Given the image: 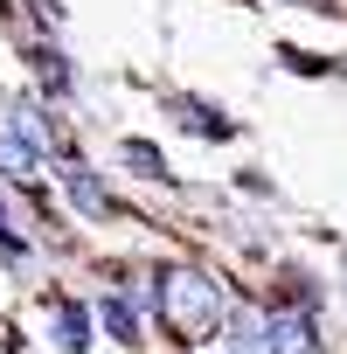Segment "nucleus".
Masks as SVG:
<instances>
[{"instance_id":"9d476101","label":"nucleus","mask_w":347,"mask_h":354,"mask_svg":"<svg viewBox=\"0 0 347 354\" xmlns=\"http://www.w3.org/2000/svg\"><path fill=\"white\" fill-rule=\"evenodd\" d=\"M319 8H326V0H319Z\"/></svg>"},{"instance_id":"20e7f679","label":"nucleus","mask_w":347,"mask_h":354,"mask_svg":"<svg viewBox=\"0 0 347 354\" xmlns=\"http://www.w3.org/2000/svg\"><path fill=\"white\" fill-rule=\"evenodd\" d=\"M56 347H70V354H84V347H91V313H84V306H70V299L56 306Z\"/></svg>"},{"instance_id":"6e6552de","label":"nucleus","mask_w":347,"mask_h":354,"mask_svg":"<svg viewBox=\"0 0 347 354\" xmlns=\"http://www.w3.org/2000/svg\"><path fill=\"white\" fill-rule=\"evenodd\" d=\"M125 167L139 174V181H167V160H160V146H146V139H125Z\"/></svg>"},{"instance_id":"1a4fd4ad","label":"nucleus","mask_w":347,"mask_h":354,"mask_svg":"<svg viewBox=\"0 0 347 354\" xmlns=\"http://www.w3.org/2000/svg\"><path fill=\"white\" fill-rule=\"evenodd\" d=\"M35 70H42L49 91H63V63H56V49H35Z\"/></svg>"},{"instance_id":"39448f33","label":"nucleus","mask_w":347,"mask_h":354,"mask_svg":"<svg viewBox=\"0 0 347 354\" xmlns=\"http://www.w3.org/2000/svg\"><path fill=\"white\" fill-rule=\"evenodd\" d=\"M70 202H77L84 216H111V195H104V181H97V174H84V167H70Z\"/></svg>"},{"instance_id":"f257e3e1","label":"nucleus","mask_w":347,"mask_h":354,"mask_svg":"<svg viewBox=\"0 0 347 354\" xmlns=\"http://www.w3.org/2000/svg\"><path fill=\"white\" fill-rule=\"evenodd\" d=\"M160 319H167V333H181V340H209L216 326H223V292H216V278H202V271H160Z\"/></svg>"},{"instance_id":"f03ea898","label":"nucleus","mask_w":347,"mask_h":354,"mask_svg":"<svg viewBox=\"0 0 347 354\" xmlns=\"http://www.w3.org/2000/svg\"><path fill=\"white\" fill-rule=\"evenodd\" d=\"M264 354H319L312 319H306V313H271V319H264Z\"/></svg>"},{"instance_id":"7ed1b4c3","label":"nucleus","mask_w":347,"mask_h":354,"mask_svg":"<svg viewBox=\"0 0 347 354\" xmlns=\"http://www.w3.org/2000/svg\"><path fill=\"white\" fill-rule=\"evenodd\" d=\"M174 118L195 125V132H209V139H229V132H236V125H229V118H216V104H202V97H174Z\"/></svg>"},{"instance_id":"0eeeda50","label":"nucleus","mask_w":347,"mask_h":354,"mask_svg":"<svg viewBox=\"0 0 347 354\" xmlns=\"http://www.w3.org/2000/svg\"><path fill=\"white\" fill-rule=\"evenodd\" d=\"M97 319H104V333H111V340H125V347L139 340V313H132L125 299H104V306H97Z\"/></svg>"},{"instance_id":"423d86ee","label":"nucleus","mask_w":347,"mask_h":354,"mask_svg":"<svg viewBox=\"0 0 347 354\" xmlns=\"http://www.w3.org/2000/svg\"><path fill=\"white\" fill-rule=\"evenodd\" d=\"M35 153H42V146H28V139H15V132H0V174L28 181V174H35Z\"/></svg>"}]
</instances>
